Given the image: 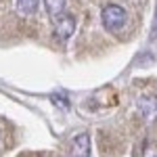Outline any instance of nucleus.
<instances>
[{"label": "nucleus", "mask_w": 157, "mask_h": 157, "mask_svg": "<svg viewBox=\"0 0 157 157\" xmlns=\"http://www.w3.org/2000/svg\"><path fill=\"white\" fill-rule=\"evenodd\" d=\"M126 19H128V13L124 6L120 4H107L103 9V15H101V21H103V27L107 32H120L121 27L126 25Z\"/></svg>", "instance_id": "1"}, {"label": "nucleus", "mask_w": 157, "mask_h": 157, "mask_svg": "<svg viewBox=\"0 0 157 157\" xmlns=\"http://www.w3.org/2000/svg\"><path fill=\"white\" fill-rule=\"evenodd\" d=\"M55 19H57V23H55V36L59 38V40L71 38L73 29H75V19H73L71 15H63V13H61L59 17H55Z\"/></svg>", "instance_id": "2"}, {"label": "nucleus", "mask_w": 157, "mask_h": 157, "mask_svg": "<svg viewBox=\"0 0 157 157\" xmlns=\"http://www.w3.org/2000/svg\"><path fill=\"white\" fill-rule=\"evenodd\" d=\"M71 153L73 155H88L90 153V136L86 132H82V134H78L75 138H73V143H71Z\"/></svg>", "instance_id": "3"}, {"label": "nucleus", "mask_w": 157, "mask_h": 157, "mask_svg": "<svg viewBox=\"0 0 157 157\" xmlns=\"http://www.w3.org/2000/svg\"><path fill=\"white\" fill-rule=\"evenodd\" d=\"M138 111L145 115V117H151L157 113V98L155 97H143L138 98Z\"/></svg>", "instance_id": "4"}, {"label": "nucleus", "mask_w": 157, "mask_h": 157, "mask_svg": "<svg viewBox=\"0 0 157 157\" xmlns=\"http://www.w3.org/2000/svg\"><path fill=\"white\" fill-rule=\"evenodd\" d=\"M44 9L50 17H59L61 13L65 11V0H44Z\"/></svg>", "instance_id": "5"}, {"label": "nucleus", "mask_w": 157, "mask_h": 157, "mask_svg": "<svg viewBox=\"0 0 157 157\" xmlns=\"http://www.w3.org/2000/svg\"><path fill=\"white\" fill-rule=\"evenodd\" d=\"M17 11L21 15H34L38 11V0H17Z\"/></svg>", "instance_id": "6"}]
</instances>
